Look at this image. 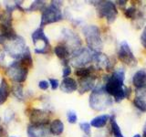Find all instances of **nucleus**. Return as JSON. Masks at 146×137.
I'll list each match as a JSON object with an SVG mask.
<instances>
[{
    "label": "nucleus",
    "mask_w": 146,
    "mask_h": 137,
    "mask_svg": "<svg viewBox=\"0 0 146 137\" xmlns=\"http://www.w3.org/2000/svg\"><path fill=\"white\" fill-rule=\"evenodd\" d=\"M125 71L123 68H118L114 70L111 75L105 80L104 89L106 92L113 98L116 102H121L131 96V88L124 85Z\"/></svg>",
    "instance_id": "obj_1"
},
{
    "label": "nucleus",
    "mask_w": 146,
    "mask_h": 137,
    "mask_svg": "<svg viewBox=\"0 0 146 137\" xmlns=\"http://www.w3.org/2000/svg\"><path fill=\"white\" fill-rule=\"evenodd\" d=\"M90 107L94 111H104L113 103L112 98L110 96L104 89V85L95 86L91 90L89 99Z\"/></svg>",
    "instance_id": "obj_2"
},
{
    "label": "nucleus",
    "mask_w": 146,
    "mask_h": 137,
    "mask_svg": "<svg viewBox=\"0 0 146 137\" xmlns=\"http://www.w3.org/2000/svg\"><path fill=\"white\" fill-rule=\"evenodd\" d=\"M82 33L85 37V40L88 49L95 53L102 51L103 48V41L100 35V30L96 25H87L82 29Z\"/></svg>",
    "instance_id": "obj_3"
},
{
    "label": "nucleus",
    "mask_w": 146,
    "mask_h": 137,
    "mask_svg": "<svg viewBox=\"0 0 146 137\" xmlns=\"http://www.w3.org/2000/svg\"><path fill=\"white\" fill-rule=\"evenodd\" d=\"M62 1H51L48 6L44 8L41 14L40 27H44L45 26L62 20Z\"/></svg>",
    "instance_id": "obj_4"
},
{
    "label": "nucleus",
    "mask_w": 146,
    "mask_h": 137,
    "mask_svg": "<svg viewBox=\"0 0 146 137\" xmlns=\"http://www.w3.org/2000/svg\"><path fill=\"white\" fill-rule=\"evenodd\" d=\"M3 47L4 51L16 61H19L29 48L26 44L25 39L19 35H17L13 39L7 40Z\"/></svg>",
    "instance_id": "obj_5"
},
{
    "label": "nucleus",
    "mask_w": 146,
    "mask_h": 137,
    "mask_svg": "<svg viewBox=\"0 0 146 137\" xmlns=\"http://www.w3.org/2000/svg\"><path fill=\"white\" fill-rule=\"evenodd\" d=\"M29 67L21 61H15L8 65L6 74L15 83H23L29 75Z\"/></svg>",
    "instance_id": "obj_6"
},
{
    "label": "nucleus",
    "mask_w": 146,
    "mask_h": 137,
    "mask_svg": "<svg viewBox=\"0 0 146 137\" xmlns=\"http://www.w3.org/2000/svg\"><path fill=\"white\" fill-rule=\"evenodd\" d=\"M96 12L100 18H105L109 24L116 20L118 16V9L116 5L111 1H94Z\"/></svg>",
    "instance_id": "obj_7"
},
{
    "label": "nucleus",
    "mask_w": 146,
    "mask_h": 137,
    "mask_svg": "<svg viewBox=\"0 0 146 137\" xmlns=\"http://www.w3.org/2000/svg\"><path fill=\"white\" fill-rule=\"evenodd\" d=\"M94 54L95 52L91 51L88 48H81L70 55V62L76 68L87 67L88 64L93 62Z\"/></svg>",
    "instance_id": "obj_8"
},
{
    "label": "nucleus",
    "mask_w": 146,
    "mask_h": 137,
    "mask_svg": "<svg viewBox=\"0 0 146 137\" xmlns=\"http://www.w3.org/2000/svg\"><path fill=\"white\" fill-rule=\"evenodd\" d=\"M61 35L63 39L62 44L65 45L68 49V50L70 51V55L76 52L80 49H81V45H82L81 39L76 32L70 29H63Z\"/></svg>",
    "instance_id": "obj_9"
},
{
    "label": "nucleus",
    "mask_w": 146,
    "mask_h": 137,
    "mask_svg": "<svg viewBox=\"0 0 146 137\" xmlns=\"http://www.w3.org/2000/svg\"><path fill=\"white\" fill-rule=\"evenodd\" d=\"M118 59L127 66L134 67L137 65V59L126 40L121 41L118 50Z\"/></svg>",
    "instance_id": "obj_10"
},
{
    "label": "nucleus",
    "mask_w": 146,
    "mask_h": 137,
    "mask_svg": "<svg viewBox=\"0 0 146 137\" xmlns=\"http://www.w3.org/2000/svg\"><path fill=\"white\" fill-rule=\"evenodd\" d=\"M29 121L31 124L48 125L50 121V112L47 110L32 108L29 112Z\"/></svg>",
    "instance_id": "obj_11"
},
{
    "label": "nucleus",
    "mask_w": 146,
    "mask_h": 137,
    "mask_svg": "<svg viewBox=\"0 0 146 137\" xmlns=\"http://www.w3.org/2000/svg\"><path fill=\"white\" fill-rule=\"evenodd\" d=\"M132 84L136 89L137 97L145 98L146 96V70H137L132 77Z\"/></svg>",
    "instance_id": "obj_12"
},
{
    "label": "nucleus",
    "mask_w": 146,
    "mask_h": 137,
    "mask_svg": "<svg viewBox=\"0 0 146 137\" xmlns=\"http://www.w3.org/2000/svg\"><path fill=\"white\" fill-rule=\"evenodd\" d=\"M96 79H97L96 74L79 79L78 80V90H79L80 94H84L90 90H92L95 88Z\"/></svg>",
    "instance_id": "obj_13"
},
{
    "label": "nucleus",
    "mask_w": 146,
    "mask_h": 137,
    "mask_svg": "<svg viewBox=\"0 0 146 137\" xmlns=\"http://www.w3.org/2000/svg\"><path fill=\"white\" fill-rule=\"evenodd\" d=\"M29 137H50V131L48 125H35L29 124L27 126Z\"/></svg>",
    "instance_id": "obj_14"
},
{
    "label": "nucleus",
    "mask_w": 146,
    "mask_h": 137,
    "mask_svg": "<svg viewBox=\"0 0 146 137\" xmlns=\"http://www.w3.org/2000/svg\"><path fill=\"white\" fill-rule=\"evenodd\" d=\"M93 62H95V68L99 70H108L111 67V63L109 58L102 52L94 54Z\"/></svg>",
    "instance_id": "obj_15"
},
{
    "label": "nucleus",
    "mask_w": 146,
    "mask_h": 137,
    "mask_svg": "<svg viewBox=\"0 0 146 137\" xmlns=\"http://www.w3.org/2000/svg\"><path fill=\"white\" fill-rule=\"evenodd\" d=\"M16 9L15 5H7L6 9L0 14V26L4 27H12L13 23V12Z\"/></svg>",
    "instance_id": "obj_16"
},
{
    "label": "nucleus",
    "mask_w": 146,
    "mask_h": 137,
    "mask_svg": "<svg viewBox=\"0 0 146 137\" xmlns=\"http://www.w3.org/2000/svg\"><path fill=\"white\" fill-rule=\"evenodd\" d=\"M54 53L55 55L62 61L63 66L68 65L70 59V51L63 44H58L54 48Z\"/></svg>",
    "instance_id": "obj_17"
},
{
    "label": "nucleus",
    "mask_w": 146,
    "mask_h": 137,
    "mask_svg": "<svg viewBox=\"0 0 146 137\" xmlns=\"http://www.w3.org/2000/svg\"><path fill=\"white\" fill-rule=\"evenodd\" d=\"M59 88L61 91L65 93H72L78 90V81L70 77L65 78L59 84Z\"/></svg>",
    "instance_id": "obj_18"
},
{
    "label": "nucleus",
    "mask_w": 146,
    "mask_h": 137,
    "mask_svg": "<svg viewBox=\"0 0 146 137\" xmlns=\"http://www.w3.org/2000/svg\"><path fill=\"white\" fill-rule=\"evenodd\" d=\"M31 38H32V41H33V44L35 46H36V44H38L39 41H42L44 45H50L48 37L45 35L44 27H39L38 29H36L33 33H32Z\"/></svg>",
    "instance_id": "obj_19"
},
{
    "label": "nucleus",
    "mask_w": 146,
    "mask_h": 137,
    "mask_svg": "<svg viewBox=\"0 0 146 137\" xmlns=\"http://www.w3.org/2000/svg\"><path fill=\"white\" fill-rule=\"evenodd\" d=\"M10 92L11 90L7 80L5 78H3L1 80V82H0V105L4 104L7 102Z\"/></svg>",
    "instance_id": "obj_20"
},
{
    "label": "nucleus",
    "mask_w": 146,
    "mask_h": 137,
    "mask_svg": "<svg viewBox=\"0 0 146 137\" xmlns=\"http://www.w3.org/2000/svg\"><path fill=\"white\" fill-rule=\"evenodd\" d=\"M49 131L50 134L58 136L62 134L64 132V123L60 119H54V120L49 123Z\"/></svg>",
    "instance_id": "obj_21"
},
{
    "label": "nucleus",
    "mask_w": 146,
    "mask_h": 137,
    "mask_svg": "<svg viewBox=\"0 0 146 137\" xmlns=\"http://www.w3.org/2000/svg\"><path fill=\"white\" fill-rule=\"evenodd\" d=\"M110 119H111V116L109 114H102V115L96 116L90 121V126L100 129V128H102L107 124Z\"/></svg>",
    "instance_id": "obj_22"
},
{
    "label": "nucleus",
    "mask_w": 146,
    "mask_h": 137,
    "mask_svg": "<svg viewBox=\"0 0 146 137\" xmlns=\"http://www.w3.org/2000/svg\"><path fill=\"white\" fill-rule=\"evenodd\" d=\"M94 71H95V67L93 66L77 68L75 70V75L79 78V79H82V78H86V77L95 74Z\"/></svg>",
    "instance_id": "obj_23"
},
{
    "label": "nucleus",
    "mask_w": 146,
    "mask_h": 137,
    "mask_svg": "<svg viewBox=\"0 0 146 137\" xmlns=\"http://www.w3.org/2000/svg\"><path fill=\"white\" fill-rule=\"evenodd\" d=\"M110 121H111V129L112 135L114 137H125L122 134L120 125L118 124V122L116 121L115 115H111Z\"/></svg>",
    "instance_id": "obj_24"
},
{
    "label": "nucleus",
    "mask_w": 146,
    "mask_h": 137,
    "mask_svg": "<svg viewBox=\"0 0 146 137\" xmlns=\"http://www.w3.org/2000/svg\"><path fill=\"white\" fill-rule=\"evenodd\" d=\"M11 91L13 95L15 96V98L19 100H23V98H24V90H23V85L21 83H14Z\"/></svg>",
    "instance_id": "obj_25"
},
{
    "label": "nucleus",
    "mask_w": 146,
    "mask_h": 137,
    "mask_svg": "<svg viewBox=\"0 0 146 137\" xmlns=\"http://www.w3.org/2000/svg\"><path fill=\"white\" fill-rule=\"evenodd\" d=\"M47 7L46 6V2L45 1H34L32 3L29 7L25 8V11H29V12H34V11H43L44 8Z\"/></svg>",
    "instance_id": "obj_26"
},
{
    "label": "nucleus",
    "mask_w": 146,
    "mask_h": 137,
    "mask_svg": "<svg viewBox=\"0 0 146 137\" xmlns=\"http://www.w3.org/2000/svg\"><path fill=\"white\" fill-rule=\"evenodd\" d=\"M133 105L141 112H146V100L143 97H136L133 100Z\"/></svg>",
    "instance_id": "obj_27"
},
{
    "label": "nucleus",
    "mask_w": 146,
    "mask_h": 137,
    "mask_svg": "<svg viewBox=\"0 0 146 137\" xmlns=\"http://www.w3.org/2000/svg\"><path fill=\"white\" fill-rule=\"evenodd\" d=\"M137 14H138V11H137V8L134 6H131L124 10V16L128 19H134Z\"/></svg>",
    "instance_id": "obj_28"
},
{
    "label": "nucleus",
    "mask_w": 146,
    "mask_h": 137,
    "mask_svg": "<svg viewBox=\"0 0 146 137\" xmlns=\"http://www.w3.org/2000/svg\"><path fill=\"white\" fill-rule=\"evenodd\" d=\"M80 130L85 134V135L90 136L91 134V128H90V123L87 122H82L80 123Z\"/></svg>",
    "instance_id": "obj_29"
},
{
    "label": "nucleus",
    "mask_w": 146,
    "mask_h": 137,
    "mask_svg": "<svg viewBox=\"0 0 146 137\" xmlns=\"http://www.w3.org/2000/svg\"><path fill=\"white\" fill-rule=\"evenodd\" d=\"M50 51H51V45L50 46H42L41 48H36L35 49V53L36 54H48L50 53Z\"/></svg>",
    "instance_id": "obj_30"
},
{
    "label": "nucleus",
    "mask_w": 146,
    "mask_h": 137,
    "mask_svg": "<svg viewBox=\"0 0 146 137\" xmlns=\"http://www.w3.org/2000/svg\"><path fill=\"white\" fill-rule=\"evenodd\" d=\"M67 119H68V122L73 124V123H76L77 120H78V116L75 112L73 111H68L67 112Z\"/></svg>",
    "instance_id": "obj_31"
},
{
    "label": "nucleus",
    "mask_w": 146,
    "mask_h": 137,
    "mask_svg": "<svg viewBox=\"0 0 146 137\" xmlns=\"http://www.w3.org/2000/svg\"><path fill=\"white\" fill-rule=\"evenodd\" d=\"M71 73V68L70 65H67V66H64L63 67V70H62V77L65 79V78H68V76L70 75Z\"/></svg>",
    "instance_id": "obj_32"
},
{
    "label": "nucleus",
    "mask_w": 146,
    "mask_h": 137,
    "mask_svg": "<svg viewBox=\"0 0 146 137\" xmlns=\"http://www.w3.org/2000/svg\"><path fill=\"white\" fill-rule=\"evenodd\" d=\"M38 87H39V89L40 90H47L48 89V87H49V82L48 80H40L38 82Z\"/></svg>",
    "instance_id": "obj_33"
},
{
    "label": "nucleus",
    "mask_w": 146,
    "mask_h": 137,
    "mask_svg": "<svg viewBox=\"0 0 146 137\" xmlns=\"http://www.w3.org/2000/svg\"><path fill=\"white\" fill-rule=\"evenodd\" d=\"M49 86L51 87V89L53 90H57L59 87V82L57 79H49Z\"/></svg>",
    "instance_id": "obj_34"
},
{
    "label": "nucleus",
    "mask_w": 146,
    "mask_h": 137,
    "mask_svg": "<svg viewBox=\"0 0 146 137\" xmlns=\"http://www.w3.org/2000/svg\"><path fill=\"white\" fill-rule=\"evenodd\" d=\"M140 40H141V46H143L144 49H146V26L144 27V29L143 30V33H141V35Z\"/></svg>",
    "instance_id": "obj_35"
},
{
    "label": "nucleus",
    "mask_w": 146,
    "mask_h": 137,
    "mask_svg": "<svg viewBox=\"0 0 146 137\" xmlns=\"http://www.w3.org/2000/svg\"><path fill=\"white\" fill-rule=\"evenodd\" d=\"M5 58H6V54H5V51L0 49V65H4L5 63Z\"/></svg>",
    "instance_id": "obj_36"
},
{
    "label": "nucleus",
    "mask_w": 146,
    "mask_h": 137,
    "mask_svg": "<svg viewBox=\"0 0 146 137\" xmlns=\"http://www.w3.org/2000/svg\"><path fill=\"white\" fill-rule=\"evenodd\" d=\"M5 135H7V132L3 126L0 125V137H5Z\"/></svg>",
    "instance_id": "obj_37"
},
{
    "label": "nucleus",
    "mask_w": 146,
    "mask_h": 137,
    "mask_svg": "<svg viewBox=\"0 0 146 137\" xmlns=\"http://www.w3.org/2000/svg\"><path fill=\"white\" fill-rule=\"evenodd\" d=\"M117 3H118V5L120 6L121 7H125V5H126V3H127V1H117Z\"/></svg>",
    "instance_id": "obj_38"
},
{
    "label": "nucleus",
    "mask_w": 146,
    "mask_h": 137,
    "mask_svg": "<svg viewBox=\"0 0 146 137\" xmlns=\"http://www.w3.org/2000/svg\"><path fill=\"white\" fill-rule=\"evenodd\" d=\"M143 137H146V125L143 127Z\"/></svg>",
    "instance_id": "obj_39"
},
{
    "label": "nucleus",
    "mask_w": 146,
    "mask_h": 137,
    "mask_svg": "<svg viewBox=\"0 0 146 137\" xmlns=\"http://www.w3.org/2000/svg\"><path fill=\"white\" fill-rule=\"evenodd\" d=\"M133 137H141V136L139 134H134V135H133Z\"/></svg>",
    "instance_id": "obj_40"
},
{
    "label": "nucleus",
    "mask_w": 146,
    "mask_h": 137,
    "mask_svg": "<svg viewBox=\"0 0 146 137\" xmlns=\"http://www.w3.org/2000/svg\"><path fill=\"white\" fill-rule=\"evenodd\" d=\"M84 137H90V136H84Z\"/></svg>",
    "instance_id": "obj_41"
},
{
    "label": "nucleus",
    "mask_w": 146,
    "mask_h": 137,
    "mask_svg": "<svg viewBox=\"0 0 146 137\" xmlns=\"http://www.w3.org/2000/svg\"><path fill=\"white\" fill-rule=\"evenodd\" d=\"M11 137H15V136H11Z\"/></svg>",
    "instance_id": "obj_42"
},
{
    "label": "nucleus",
    "mask_w": 146,
    "mask_h": 137,
    "mask_svg": "<svg viewBox=\"0 0 146 137\" xmlns=\"http://www.w3.org/2000/svg\"><path fill=\"white\" fill-rule=\"evenodd\" d=\"M145 125H146V122H145Z\"/></svg>",
    "instance_id": "obj_43"
},
{
    "label": "nucleus",
    "mask_w": 146,
    "mask_h": 137,
    "mask_svg": "<svg viewBox=\"0 0 146 137\" xmlns=\"http://www.w3.org/2000/svg\"><path fill=\"white\" fill-rule=\"evenodd\" d=\"M0 121H1V119H0Z\"/></svg>",
    "instance_id": "obj_44"
}]
</instances>
